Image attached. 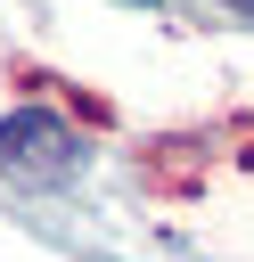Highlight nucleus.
I'll list each match as a JSON object with an SVG mask.
<instances>
[{
    "label": "nucleus",
    "instance_id": "2",
    "mask_svg": "<svg viewBox=\"0 0 254 262\" xmlns=\"http://www.w3.org/2000/svg\"><path fill=\"white\" fill-rule=\"evenodd\" d=\"M238 8H254V0H238Z\"/></svg>",
    "mask_w": 254,
    "mask_h": 262
},
{
    "label": "nucleus",
    "instance_id": "1",
    "mask_svg": "<svg viewBox=\"0 0 254 262\" xmlns=\"http://www.w3.org/2000/svg\"><path fill=\"white\" fill-rule=\"evenodd\" d=\"M74 164H82V139L66 115H49V106L0 115V172L8 180H66Z\"/></svg>",
    "mask_w": 254,
    "mask_h": 262
}]
</instances>
